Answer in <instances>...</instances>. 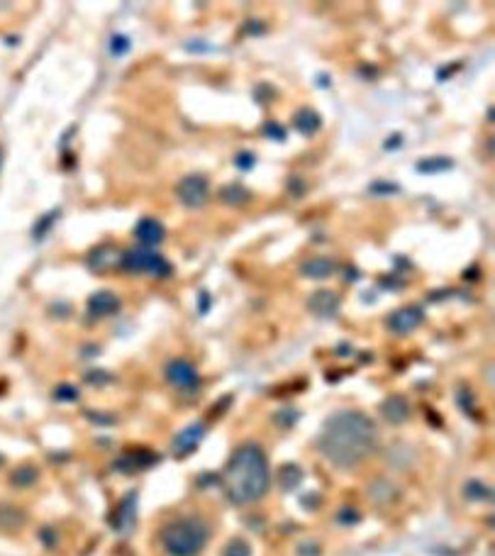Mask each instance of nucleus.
Instances as JSON below:
<instances>
[{"instance_id": "nucleus-9", "label": "nucleus", "mask_w": 495, "mask_h": 556, "mask_svg": "<svg viewBox=\"0 0 495 556\" xmlns=\"http://www.w3.org/2000/svg\"><path fill=\"white\" fill-rule=\"evenodd\" d=\"M135 237H137V242H140V246H149V249H154V246L166 237V229H164V225L159 222V220L144 217L137 222Z\"/></svg>"}, {"instance_id": "nucleus-11", "label": "nucleus", "mask_w": 495, "mask_h": 556, "mask_svg": "<svg viewBox=\"0 0 495 556\" xmlns=\"http://www.w3.org/2000/svg\"><path fill=\"white\" fill-rule=\"evenodd\" d=\"M293 127L300 132L302 137H312L317 135L322 127V118L315 108H300L298 113L293 115Z\"/></svg>"}, {"instance_id": "nucleus-14", "label": "nucleus", "mask_w": 495, "mask_h": 556, "mask_svg": "<svg viewBox=\"0 0 495 556\" xmlns=\"http://www.w3.org/2000/svg\"><path fill=\"white\" fill-rule=\"evenodd\" d=\"M381 412L390 425H403V422L410 417V405L403 395H390L386 403L381 405Z\"/></svg>"}, {"instance_id": "nucleus-6", "label": "nucleus", "mask_w": 495, "mask_h": 556, "mask_svg": "<svg viewBox=\"0 0 495 556\" xmlns=\"http://www.w3.org/2000/svg\"><path fill=\"white\" fill-rule=\"evenodd\" d=\"M166 381L173 385V388L183 390V393H190V390H198L200 385V376H198L195 366L186 359H173L171 364L166 366Z\"/></svg>"}, {"instance_id": "nucleus-8", "label": "nucleus", "mask_w": 495, "mask_h": 556, "mask_svg": "<svg viewBox=\"0 0 495 556\" xmlns=\"http://www.w3.org/2000/svg\"><path fill=\"white\" fill-rule=\"evenodd\" d=\"M120 310V298L110 290H98L96 295H91L88 300V315L101 320V317H110Z\"/></svg>"}, {"instance_id": "nucleus-21", "label": "nucleus", "mask_w": 495, "mask_h": 556, "mask_svg": "<svg viewBox=\"0 0 495 556\" xmlns=\"http://www.w3.org/2000/svg\"><path fill=\"white\" fill-rule=\"evenodd\" d=\"M135 495H127V500L123 503V513H120L118 517L120 520L115 522V525L120 527V530H130V525H132V520H135Z\"/></svg>"}, {"instance_id": "nucleus-3", "label": "nucleus", "mask_w": 495, "mask_h": 556, "mask_svg": "<svg viewBox=\"0 0 495 556\" xmlns=\"http://www.w3.org/2000/svg\"><path fill=\"white\" fill-rule=\"evenodd\" d=\"M159 537L169 556H198L210 539V530L200 517H178L169 522Z\"/></svg>"}, {"instance_id": "nucleus-10", "label": "nucleus", "mask_w": 495, "mask_h": 556, "mask_svg": "<svg viewBox=\"0 0 495 556\" xmlns=\"http://www.w3.org/2000/svg\"><path fill=\"white\" fill-rule=\"evenodd\" d=\"M307 307H310L317 317H332L334 312L339 310V295L332 293V290H317V293L310 295Z\"/></svg>"}, {"instance_id": "nucleus-13", "label": "nucleus", "mask_w": 495, "mask_h": 556, "mask_svg": "<svg viewBox=\"0 0 495 556\" xmlns=\"http://www.w3.org/2000/svg\"><path fill=\"white\" fill-rule=\"evenodd\" d=\"M300 273L305 278L324 280L334 273V261L327 256H312V259H307V261L300 263Z\"/></svg>"}, {"instance_id": "nucleus-19", "label": "nucleus", "mask_w": 495, "mask_h": 556, "mask_svg": "<svg viewBox=\"0 0 495 556\" xmlns=\"http://www.w3.org/2000/svg\"><path fill=\"white\" fill-rule=\"evenodd\" d=\"M464 495H466V498H469V500H478V503H486V500H491V495H493V493H491V488H488L486 483L478 481V478H476V481H469V483H466Z\"/></svg>"}, {"instance_id": "nucleus-26", "label": "nucleus", "mask_w": 495, "mask_h": 556, "mask_svg": "<svg viewBox=\"0 0 495 556\" xmlns=\"http://www.w3.org/2000/svg\"><path fill=\"white\" fill-rule=\"evenodd\" d=\"M224 556H249V544L241 539H232L224 549Z\"/></svg>"}, {"instance_id": "nucleus-28", "label": "nucleus", "mask_w": 495, "mask_h": 556, "mask_svg": "<svg viewBox=\"0 0 495 556\" xmlns=\"http://www.w3.org/2000/svg\"><path fill=\"white\" fill-rule=\"evenodd\" d=\"M54 217H59V210H54L52 215H49V217H47V220H42V222H40V225H42V227H37V229H35V239H40V237H42V232H44V229H47V232H49V227H52V220H54Z\"/></svg>"}, {"instance_id": "nucleus-24", "label": "nucleus", "mask_w": 495, "mask_h": 556, "mask_svg": "<svg viewBox=\"0 0 495 556\" xmlns=\"http://www.w3.org/2000/svg\"><path fill=\"white\" fill-rule=\"evenodd\" d=\"M130 52V40L125 35H115L113 40H110V54L113 57H123V54Z\"/></svg>"}, {"instance_id": "nucleus-7", "label": "nucleus", "mask_w": 495, "mask_h": 556, "mask_svg": "<svg viewBox=\"0 0 495 556\" xmlns=\"http://www.w3.org/2000/svg\"><path fill=\"white\" fill-rule=\"evenodd\" d=\"M422 317L425 315H422L420 307H415V305L400 307V310H395L393 315L388 317V329L393 334H410L422 324Z\"/></svg>"}, {"instance_id": "nucleus-29", "label": "nucleus", "mask_w": 495, "mask_h": 556, "mask_svg": "<svg viewBox=\"0 0 495 556\" xmlns=\"http://www.w3.org/2000/svg\"><path fill=\"white\" fill-rule=\"evenodd\" d=\"M57 398H76V390L71 388V385H62V388L57 390Z\"/></svg>"}, {"instance_id": "nucleus-25", "label": "nucleus", "mask_w": 495, "mask_h": 556, "mask_svg": "<svg viewBox=\"0 0 495 556\" xmlns=\"http://www.w3.org/2000/svg\"><path fill=\"white\" fill-rule=\"evenodd\" d=\"M371 193H376V195H398L400 186L388 183V181H376V183H371Z\"/></svg>"}, {"instance_id": "nucleus-27", "label": "nucleus", "mask_w": 495, "mask_h": 556, "mask_svg": "<svg viewBox=\"0 0 495 556\" xmlns=\"http://www.w3.org/2000/svg\"><path fill=\"white\" fill-rule=\"evenodd\" d=\"M234 161H237V169H244V171H249L251 166H254V154H249V152H241V154H237V159H234Z\"/></svg>"}, {"instance_id": "nucleus-17", "label": "nucleus", "mask_w": 495, "mask_h": 556, "mask_svg": "<svg viewBox=\"0 0 495 556\" xmlns=\"http://www.w3.org/2000/svg\"><path fill=\"white\" fill-rule=\"evenodd\" d=\"M249 198H251V193L241 183H227L222 191H220V200H222L224 205H232V208H239V205H244V203H249Z\"/></svg>"}, {"instance_id": "nucleus-18", "label": "nucleus", "mask_w": 495, "mask_h": 556, "mask_svg": "<svg viewBox=\"0 0 495 556\" xmlns=\"http://www.w3.org/2000/svg\"><path fill=\"white\" fill-rule=\"evenodd\" d=\"M415 166H417V171H420V174H442V171L454 169V159H449V157H430V159H420Z\"/></svg>"}, {"instance_id": "nucleus-15", "label": "nucleus", "mask_w": 495, "mask_h": 556, "mask_svg": "<svg viewBox=\"0 0 495 556\" xmlns=\"http://www.w3.org/2000/svg\"><path fill=\"white\" fill-rule=\"evenodd\" d=\"M203 434H205L203 425H190V427H186L183 432H181L178 437H176L173 451H176L178 456H186V454H190V451H195L198 444H200V439H203Z\"/></svg>"}, {"instance_id": "nucleus-16", "label": "nucleus", "mask_w": 495, "mask_h": 556, "mask_svg": "<svg viewBox=\"0 0 495 556\" xmlns=\"http://www.w3.org/2000/svg\"><path fill=\"white\" fill-rule=\"evenodd\" d=\"M113 263H118V251L113 249L110 244H101L88 254V266L93 271H108Z\"/></svg>"}, {"instance_id": "nucleus-2", "label": "nucleus", "mask_w": 495, "mask_h": 556, "mask_svg": "<svg viewBox=\"0 0 495 556\" xmlns=\"http://www.w3.org/2000/svg\"><path fill=\"white\" fill-rule=\"evenodd\" d=\"M268 483H271V473H268L266 454L256 444H241L232 454L222 476L227 498L234 505H251L266 495Z\"/></svg>"}, {"instance_id": "nucleus-23", "label": "nucleus", "mask_w": 495, "mask_h": 556, "mask_svg": "<svg viewBox=\"0 0 495 556\" xmlns=\"http://www.w3.org/2000/svg\"><path fill=\"white\" fill-rule=\"evenodd\" d=\"M261 135L268 137V140H273V142H285V127L278 123H266L261 127Z\"/></svg>"}, {"instance_id": "nucleus-12", "label": "nucleus", "mask_w": 495, "mask_h": 556, "mask_svg": "<svg viewBox=\"0 0 495 556\" xmlns=\"http://www.w3.org/2000/svg\"><path fill=\"white\" fill-rule=\"evenodd\" d=\"M154 461H157V456L149 454V451H142V449H132L127 454H123L118 461H115V466H118L120 471L125 473H132V471H142L147 469V466H152Z\"/></svg>"}, {"instance_id": "nucleus-5", "label": "nucleus", "mask_w": 495, "mask_h": 556, "mask_svg": "<svg viewBox=\"0 0 495 556\" xmlns=\"http://www.w3.org/2000/svg\"><path fill=\"white\" fill-rule=\"evenodd\" d=\"M176 195H178V200L183 203L186 208L198 210V208L207 205V198H210V183H207L205 176L190 174V176H186V178L178 181V186H176Z\"/></svg>"}, {"instance_id": "nucleus-22", "label": "nucleus", "mask_w": 495, "mask_h": 556, "mask_svg": "<svg viewBox=\"0 0 495 556\" xmlns=\"http://www.w3.org/2000/svg\"><path fill=\"white\" fill-rule=\"evenodd\" d=\"M37 481V471L32 466H22L13 473V486H32Z\"/></svg>"}, {"instance_id": "nucleus-20", "label": "nucleus", "mask_w": 495, "mask_h": 556, "mask_svg": "<svg viewBox=\"0 0 495 556\" xmlns=\"http://www.w3.org/2000/svg\"><path fill=\"white\" fill-rule=\"evenodd\" d=\"M300 481H302V471L298 469V466L288 464V466L280 469V486H283L285 491H293Z\"/></svg>"}, {"instance_id": "nucleus-1", "label": "nucleus", "mask_w": 495, "mask_h": 556, "mask_svg": "<svg viewBox=\"0 0 495 556\" xmlns=\"http://www.w3.org/2000/svg\"><path fill=\"white\" fill-rule=\"evenodd\" d=\"M378 444V429L373 420L359 410L334 412L322 427L320 451L337 469H354L364 464Z\"/></svg>"}, {"instance_id": "nucleus-4", "label": "nucleus", "mask_w": 495, "mask_h": 556, "mask_svg": "<svg viewBox=\"0 0 495 556\" xmlns=\"http://www.w3.org/2000/svg\"><path fill=\"white\" fill-rule=\"evenodd\" d=\"M120 266L130 273H144V276H169L171 273V263L166 261L161 254H157L149 246H135L127 249L120 256Z\"/></svg>"}]
</instances>
